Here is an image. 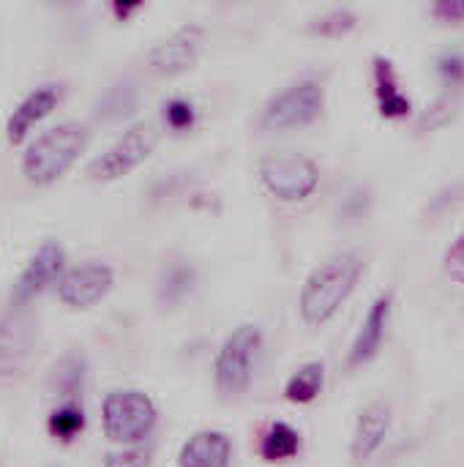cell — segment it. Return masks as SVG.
<instances>
[{
  "label": "cell",
  "mask_w": 464,
  "mask_h": 467,
  "mask_svg": "<svg viewBox=\"0 0 464 467\" xmlns=\"http://www.w3.org/2000/svg\"><path fill=\"white\" fill-rule=\"evenodd\" d=\"M364 271V260L353 252H342L320 263L301 287V317L309 326H325L356 290Z\"/></svg>",
  "instance_id": "obj_1"
},
{
  "label": "cell",
  "mask_w": 464,
  "mask_h": 467,
  "mask_svg": "<svg viewBox=\"0 0 464 467\" xmlns=\"http://www.w3.org/2000/svg\"><path fill=\"white\" fill-rule=\"evenodd\" d=\"M88 142V126L77 120H63L44 134H38L22 156V170L30 183H55L77 161Z\"/></svg>",
  "instance_id": "obj_2"
},
{
  "label": "cell",
  "mask_w": 464,
  "mask_h": 467,
  "mask_svg": "<svg viewBox=\"0 0 464 467\" xmlns=\"http://www.w3.org/2000/svg\"><path fill=\"white\" fill-rule=\"evenodd\" d=\"M104 432L115 443H139L156 427V405L142 391H112L101 405Z\"/></svg>",
  "instance_id": "obj_3"
},
{
  "label": "cell",
  "mask_w": 464,
  "mask_h": 467,
  "mask_svg": "<svg viewBox=\"0 0 464 467\" xmlns=\"http://www.w3.org/2000/svg\"><path fill=\"white\" fill-rule=\"evenodd\" d=\"M260 345H263V334L252 323L238 326L224 339L216 356V389L222 397H238L249 389Z\"/></svg>",
  "instance_id": "obj_4"
},
{
  "label": "cell",
  "mask_w": 464,
  "mask_h": 467,
  "mask_svg": "<svg viewBox=\"0 0 464 467\" xmlns=\"http://www.w3.org/2000/svg\"><path fill=\"white\" fill-rule=\"evenodd\" d=\"M260 178L273 197L284 202H301L317 189L320 170L304 153H276L263 159Z\"/></svg>",
  "instance_id": "obj_5"
},
{
  "label": "cell",
  "mask_w": 464,
  "mask_h": 467,
  "mask_svg": "<svg viewBox=\"0 0 464 467\" xmlns=\"http://www.w3.org/2000/svg\"><path fill=\"white\" fill-rule=\"evenodd\" d=\"M323 107H325V93H323L320 82L301 79L268 101V107L263 112V126L273 129V131L301 129V126H309L312 120H317Z\"/></svg>",
  "instance_id": "obj_6"
},
{
  "label": "cell",
  "mask_w": 464,
  "mask_h": 467,
  "mask_svg": "<svg viewBox=\"0 0 464 467\" xmlns=\"http://www.w3.org/2000/svg\"><path fill=\"white\" fill-rule=\"evenodd\" d=\"M153 145H156L153 126L150 123H134L98 159L90 161L88 175L93 181H115V178L131 172L139 161H145L150 156Z\"/></svg>",
  "instance_id": "obj_7"
},
{
  "label": "cell",
  "mask_w": 464,
  "mask_h": 467,
  "mask_svg": "<svg viewBox=\"0 0 464 467\" xmlns=\"http://www.w3.org/2000/svg\"><path fill=\"white\" fill-rule=\"evenodd\" d=\"M115 285V271L104 263H85L57 279V298L71 309H88Z\"/></svg>",
  "instance_id": "obj_8"
},
{
  "label": "cell",
  "mask_w": 464,
  "mask_h": 467,
  "mask_svg": "<svg viewBox=\"0 0 464 467\" xmlns=\"http://www.w3.org/2000/svg\"><path fill=\"white\" fill-rule=\"evenodd\" d=\"M202 44H205V30L200 25H183L148 52V66L150 71L164 77L180 74L197 63Z\"/></svg>",
  "instance_id": "obj_9"
},
{
  "label": "cell",
  "mask_w": 464,
  "mask_h": 467,
  "mask_svg": "<svg viewBox=\"0 0 464 467\" xmlns=\"http://www.w3.org/2000/svg\"><path fill=\"white\" fill-rule=\"evenodd\" d=\"M60 268H63V246L57 241H44L16 279L11 290V306H25L30 298H36L46 285L57 279Z\"/></svg>",
  "instance_id": "obj_10"
},
{
  "label": "cell",
  "mask_w": 464,
  "mask_h": 467,
  "mask_svg": "<svg viewBox=\"0 0 464 467\" xmlns=\"http://www.w3.org/2000/svg\"><path fill=\"white\" fill-rule=\"evenodd\" d=\"M36 337V323L22 306H11L5 317H0V375H14L30 356Z\"/></svg>",
  "instance_id": "obj_11"
},
{
  "label": "cell",
  "mask_w": 464,
  "mask_h": 467,
  "mask_svg": "<svg viewBox=\"0 0 464 467\" xmlns=\"http://www.w3.org/2000/svg\"><path fill=\"white\" fill-rule=\"evenodd\" d=\"M391 309H394V298L391 293H383L375 298V304L369 306L356 339H353V348H350V356H347V364L350 367H364L369 364L380 348H383V339H386V331H388V323H391Z\"/></svg>",
  "instance_id": "obj_12"
},
{
  "label": "cell",
  "mask_w": 464,
  "mask_h": 467,
  "mask_svg": "<svg viewBox=\"0 0 464 467\" xmlns=\"http://www.w3.org/2000/svg\"><path fill=\"white\" fill-rule=\"evenodd\" d=\"M230 460H232V441L216 430L191 435L178 454L180 467H230Z\"/></svg>",
  "instance_id": "obj_13"
},
{
  "label": "cell",
  "mask_w": 464,
  "mask_h": 467,
  "mask_svg": "<svg viewBox=\"0 0 464 467\" xmlns=\"http://www.w3.org/2000/svg\"><path fill=\"white\" fill-rule=\"evenodd\" d=\"M391 430V408L386 402H372L364 408V413L358 416L356 424V435H353V457L358 462H366L377 454V449L383 446L386 435Z\"/></svg>",
  "instance_id": "obj_14"
},
{
  "label": "cell",
  "mask_w": 464,
  "mask_h": 467,
  "mask_svg": "<svg viewBox=\"0 0 464 467\" xmlns=\"http://www.w3.org/2000/svg\"><path fill=\"white\" fill-rule=\"evenodd\" d=\"M57 99H60L57 85H41V88L30 90V93L19 101V107L11 112V118H8V126H5L8 142H14V145L22 142V137L27 134V129H30L33 123H38L41 118H46V115L55 109Z\"/></svg>",
  "instance_id": "obj_15"
},
{
  "label": "cell",
  "mask_w": 464,
  "mask_h": 467,
  "mask_svg": "<svg viewBox=\"0 0 464 467\" xmlns=\"http://www.w3.org/2000/svg\"><path fill=\"white\" fill-rule=\"evenodd\" d=\"M375 93H377V107L386 118H405L410 112V99L399 88L394 63L383 55L375 57Z\"/></svg>",
  "instance_id": "obj_16"
},
{
  "label": "cell",
  "mask_w": 464,
  "mask_h": 467,
  "mask_svg": "<svg viewBox=\"0 0 464 467\" xmlns=\"http://www.w3.org/2000/svg\"><path fill=\"white\" fill-rule=\"evenodd\" d=\"M85 378H88V361L82 353H66L49 372L46 389L52 397H60L66 402H74L82 389H85Z\"/></svg>",
  "instance_id": "obj_17"
},
{
  "label": "cell",
  "mask_w": 464,
  "mask_h": 467,
  "mask_svg": "<svg viewBox=\"0 0 464 467\" xmlns=\"http://www.w3.org/2000/svg\"><path fill=\"white\" fill-rule=\"evenodd\" d=\"M137 109V85L131 77H118L96 101V115L101 120H120Z\"/></svg>",
  "instance_id": "obj_18"
},
{
  "label": "cell",
  "mask_w": 464,
  "mask_h": 467,
  "mask_svg": "<svg viewBox=\"0 0 464 467\" xmlns=\"http://www.w3.org/2000/svg\"><path fill=\"white\" fill-rule=\"evenodd\" d=\"M325 383V367L323 361H309L304 367H298V372L287 380L284 386V397L293 405H309L320 397Z\"/></svg>",
  "instance_id": "obj_19"
},
{
  "label": "cell",
  "mask_w": 464,
  "mask_h": 467,
  "mask_svg": "<svg viewBox=\"0 0 464 467\" xmlns=\"http://www.w3.org/2000/svg\"><path fill=\"white\" fill-rule=\"evenodd\" d=\"M298 451H301V435H298V430H293V427L284 424V421L271 424L268 432L263 435L260 454H263V460H268V462L293 460Z\"/></svg>",
  "instance_id": "obj_20"
},
{
  "label": "cell",
  "mask_w": 464,
  "mask_h": 467,
  "mask_svg": "<svg viewBox=\"0 0 464 467\" xmlns=\"http://www.w3.org/2000/svg\"><path fill=\"white\" fill-rule=\"evenodd\" d=\"M194 282H197V271L189 263H180V260L170 263L161 271V279H159V301L161 304L183 301L194 290Z\"/></svg>",
  "instance_id": "obj_21"
},
{
  "label": "cell",
  "mask_w": 464,
  "mask_h": 467,
  "mask_svg": "<svg viewBox=\"0 0 464 467\" xmlns=\"http://www.w3.org/2000/svg\"><path fill=\"white\" fill-rule=\"evenodd\" d=\"M46 430H49L52 438H57L63 443H71L85 430V410H82V405L63 402L57 410H52V416L46 421Z\"/></svg>",
  "instance_id": "obj_22"
},
{
  "label": "cell",
  "mask_w": 464,
  "mask_h": 467,
  "mask_svg": "<svg viewBox=\"0 0 464 467\" xmlns=\"http://www.w3.org/2000/svg\"><path fill=\"white\" fill-rule=\"evenodd\" d=\"M356 22H358V16H356L353 11H347V8H334V11L317 16V19L309 25V30H312V33H320V36H334V38H336V36L350 33V30L356 27Z\"/></svg>",
  "instance_id": "obj_23"
},
{
  "label": "cell",
  "mask_w": 464,
  "mask_h": 467,
  "mask_svg": "<svg viewBox=\"0 0 464 467\" xmlns=\"http://www.w3.org/2000/svg\"><path fill=\"white\" fill-rule=\"evenodd\" d=\"M164 120L175 131H186L194 126V104L186 99H170L164 104Z\"/></svg>",
  "instance_id": "obj_24"
},
{
  "label": "cell",
  "mask_w": 464,
  "mask_h": 467,
  "mask_svg": "<svg viewBox=\"0 0 464 467\" xmlns=\"http://www.w3.org/2000/svg\"><path fill=\"white\" fill-rule=\"evenodd\" d=\"M438 71L446 88H459L464 82V55L462 52H443L438 60Z\"/></svg>",
  "instance_id": "obj_25"
},
{
  "label": "cell",
  "mask_w": 464,
  "mask_h": 467,
  "mask_svg": "<svg viewBox=\"0 0 464 467\" xmlns=\"http://www.w3.org/2000/svg\"><path fill=\"white\" fill-rule=\"evenodd\" d=\"M150 462V451L148 449H120V451H109L104 457V467H148Z\"/></svg>",
  "instance_id": "obj_26"
},
{
  "label": "cell",
  "mask_w": 464,
  "mask_h": 467,
  "mask_svg": "<svg viewBox=\"0 0 464 467\" xmlns=\"http://www.w3.org/2000/svg\"><path fill=\"white\" fill-rule=\"evenodd\" d=\"M446 274L454 279V282H459L464 285V233L462 235H457V241L449 246V252H446Z\"/></svg>",
  "instance_id": "obj_27"
},
{
  "label": "cell",
  "mask_w": 464,
  "mask_h": 467,
  "mask_svg": "<svg viewBox=\"0 0 464 467\" xmlns=\"http://www.w3.org/2000/svg\"><path fill=\"white\" fill-rule=\"evenodd\" d=\"M432 14H435L440 22L459 25V22H464V0H438V3L432 5Z\"/></svg>",
  "instance_id": "obj_28"
},
{
  "label": "cell",
  "mask_w": 464,
  "mask_h": 467,
  "mask_svg": "<svg viewBox=\"0 0 464 467\" xmlns=\"http://www.w3.org/2000/svg\"><path fill=\"white\" fill-rule=\"evenodd\" d=\"M137 8V3H115V14L118 16H126L129 11H134Z\"/></svg>",
  "instance_id": "obj_29"
}]
</instances>
